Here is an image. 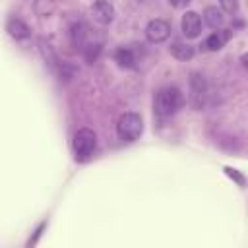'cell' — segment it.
<instances>
[{
    "mask_svg": "<svg viewBox=\"0 0 248 248\" xmlns=\"http://www.w3.org/2000/svg\"><path fill=\"white\" fill-rule=\"evenodd\" d=\"M182 93L178 87H163L157 91L153 101V110L157 116H170L182 107Z\"/></svg>",
    "mask_w": 248,
    "mask_h": 248,
    "instance_id": "1",
    "label": "cell"
},
{
    "mask_svg": "<svg viewBox=\"0 0 248 248\" xmlns=\"http://www.w3.org/2000/svg\"><path fill=\"white\" fill-rule=\"evenodd\" d=\"M143 132V120L138 112H124L116 122V134L122 141H136Z\"/></svg>",
    "mask_w": 248,
    "mask_h": 248,
    "instance_id": "2",
    "label": "cell"
},
{
    "mask_svg": "<svg viewBox=\"0 0 248 248\" xmlns=\"http://www.w3.org/2000/svg\"><path fill=\"white\" fill-rule=\"evenodd\" d=\"M72 147H74V155H76V159H78L79 163L87 161V159L93 155L95 147H97V136H95V132L89 130V128L78 130L76 136H74Z\"/></svg>",
    "mask_w": 248,
    "mask_h": 248,
    "instance_id": "3",
    "label": "cell"
},
{
    "mask_svg": "<svg viewBox=\"0 0 248 248\" xmlns=\"http://www.w3.org/2000/svg\"><path fill=\"white\" fill-rule=\"evenodd\" d=\"M170 35V23L167 19L155 17L145 25V37L149 43H163Z\"/></svg>",
    "mask_w": 248,
    "mask_h": 248,
    "instance_id": "4",
    "label": "cell"
},
{
    "mask_svg": "<svg viewBox=\"0 0 248 248\" xmlns=\"http://www.w3.org/2000/svg\"><path fill=\"white\" fill-rule=\"evenodd\" d=\"M180 29H182V33H184L186 39H196V37H200V33H202V17H200V14L188 10V12L182 16Z\"/></svg>",
    "mask_w": 248,
    "mask_h": 248,
    "instance_id": "5",
    "label": "cell"
},
{
    "mask_svg": "<svg viewBox=\"0 0 248 248\" xmlns=\"http://www.w3.org/2000/svg\"><path fill=\"white\" fill-rule=\"evenodd\" d=\"M91 17L99 23V25H108L114 19V6L108 0H97L91 6Z\"/></svg>",
    "mask_w": 248,
    "mask_h": 248,
    "instance_id": "6",
    "label": "cell"
},
{
    "mask_svg": "<svg viewBox=\"0 0 248 248\" xmlns=\"http://www.w3.org/2000/svg\"><path fill=\"white\" fill-rule=\"evenodd\" d=\"M190 87H192L194 105H196V107H202L203 97H205V93H207V83H205L203 76H202V74H192V78H190Z\"/></svg>",
    "mask_w": 248,
    "mask_h": 248,
    "instance_id": "7",
    "label": "cell"
},
{
    "mask_svg": "<svg viewBox=\"0 0 248 248\" xmlns=\"http://www.w3.org/2000/svg\"><path fill=\"white\" fill-rule=\"evenodd\" d=\"M6 31L10 33V37H14V39H17V41H23V39H27V37L31 35L27 23L21 21L19 17H10L8 23H6Z\"/></svg>",
    "mask_w": 248,
    "mask_h": 248,
    "instance_id": "8",
    "label": "cell"
},
{
    "mask_svg": "<svg viewBox=\"0 0 248 248\" xmlns=\"http://www.w3.org/2000/svg\"><path fill=\"white\" fill-rule=\"evenodd\" d=\"M203 21L211 27V29H219L223 23H225V16L221 12V8L217 6H207L203 10Z\"/></svg>",
    "mask_w": 248,
    "mask_h": 248,
    "instance_id": "9",
    "label": "cell"
},
{
    "mask_svg": "<svg viewBox=\"0 0 248 248\" xmlns=\"http://www.w3.org/2000/svg\"><path fill=\"white\" fill-rule=\"evenodd\" d=\"M114 60L118 62V66L120 68H136V54H134V50L132 48H128V46H120V48H116V52H114Z\"/></svg>",
    "mask_w": 248,
    "mask_h": 248,
    "instance_id": "10",
    "label": "cell"
},
{
    "mask_svg": "<svg viewBox=\"0 0 248 248\" xmlns=\"http://www.w3.org/2000/svg\"><path fill=\"white\" fill-rule=\"evenodd\" d=\"M229 29H225V31H215V33H211L205 41H203V48L205 50H219L223 45H225V41L229 39Z\"/></svg>",
    "mask_w": 248,
    "mask_h": 248,
    "instance_id": "11",
    "label": "cell"
},
{
    "mask_svg": "<svg viewBox=\"0 0 248 248\" xmlns=\"http://www.w3.org/2000/svg\"><path fill=\"white\" fill-rule=\"evenodd\" d=\"M170 54L178 60H190L194 56V46L188 43H182V41H174L170 45Z\"/></svg>",
    "mask_w": 248,
    "mask_h": 248,
    "instance_id": "12",
    "label": "cell"
},
{
    "mask_svg": "<svg viewBox=\"0 0 248 248\" xmlns=\"http://www.w3.org/2000/svg\"><path fill=\"white\" fill-rule=\"evenodd\" d=\"M85 37H87V29H85L83 23H74V25L70 27V41H72L74 46H81V48H83Z\"/></svg>",
    "mask_w": 248,
    "mask_h": 248,
    "instance_id": "13",
    "label": "cell"
},
{
    "mask_svg": "<svg viewBox=\"0 0 248 248\" xmlns=\"http://www.w3.org/2000/svg\"><path fill=\"white\" fill-rule=\"evenodd\" d=\"M101 50H103V45H101V43H89V45H83V58H85V62H87V64L97 62Z\"/></svg>",
    "mask_w": 248,
    "mask_h": 248,
    "instance_id": "14",
    "label": "cell"
},
{
    "mask_svg": "<svg viewBox=\"0 0 248 248\" xmlns=\"http://www.w3.org/2000/svg\"><path fill=\"white\" fill-rule=\"evenodd\" d=\"M219 6H221V12L223 14H236L238 12V0H219Z\"/></svg>",
    "mask_w": 248,
    "mask_h": 248,
    "instance_id": "15",
    "label": "cell"
},
{
    "mask_svg": "<svg viewBox=\"0 0 248 248\" xmlns=\"http://www.w3.org/2000/svg\"><path fill=\"white\" fill-rule=\"evenodd\" d=\"M225 172H227V174H229V176H231V178H234V180H236V182H238V184H240V186H244V176H242V174H240V172H236V170H234V169H229V167H227V169H225Z\"/></svg>",
    "mask_w": 248,
    "mask_h": 248,
    "instance_id": "16",
    "label": "cell"
},
{
    "mask_svg": "<svg viewBox=\"0 0 248 248\" xmlns=\"http://www.w3.org/2000/svg\"><path fill=\"white\" fill-rule=\"evenodd\" d=\"M190 2H192V0H169V4H170L172 8H186Z\"/></svg>",
    "mask_w": 248,
    "mask_h": 248,
    "instance_id": "17",
    "label": "cell"
},
{
    "mask_svg": "<svg viewBox=\"0 0 248 248\" xmlns=\"http://www.w3.org/2000/svg\"><path fill=\"white\" fill-rule=\"evenodd\" d=\"M140 2H141V0H140Z\"/></svg>",
    "mask_w": 248,
    "mask_h": 248,
    "instance_id": "18",
    "label": "cell"
}]
</instances>
